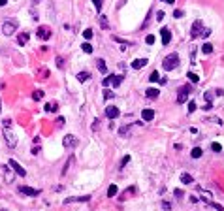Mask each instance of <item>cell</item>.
<instances>
[{"mask_svg":"<svg viewBox=\"0 0 224 211\" xmlns=\"http://www.w3.org/2000/svg\"><path fill=\"white\" fill-rule=\"evenodd\" d=\"M11 119H6L4 123H2V128H4V139H6V143H8V147L10 149H13L15 145H17V138H15V134H13V130H11Z\"/></svg>","mask_w":224,"mask_h":211,"instance_id":"6da1fadb","label":"cell"},{"mask_svg":"<svg viewBox=\"0 0 224 211\" xmlns=\"http://www.w3.org/2000/svg\"><path fill=\"white\" fill-rule=\"evenodd\" d=\"M179 66V55L177 53H171V55H168L164 60H162V68L164 70H173V68H177Z\"/></svg>","mask_w":224,"mask_h":211,"instance_id":"7a4b0ae2","label":"cell"},{"mask_svg":"<svg viewBox=\"0 0 224 211\" xmlns=\"http://www.w3.org/2000/svg\"><path fill=\"white\" fill-rule=\"evenodd\" d=\"M17 27H19V21H17V19H8L4 25H2V32H4L6 36H11V34L17 30Z\"/></svg>","mask_w":224,"mask_h":211,"instance_id":"3957f363","label":"cell"},{"mask_svg":"<svg viewBox=\"0 0 224 211\" xmlns=\"http://www.w3.org/2000/svg\"><path fill=\"white\" fill-rule=\"evenodd\" d=\"M192 92V87L190 85H183L179 89V95H177V104H185L188 100V95Z\"/></svg>","mask_w":224,"mask_h":211,"instance_id":"277c9868","label":"cell"},{"mask_svg":"<svg viewBox=\"0 0 224 211\" xmlns=\"http://www.w3.org/2000/svg\"><path fill=\"white\" fill-rule=\"evenodd\" d=\"M202 30H204V23L200 21V19H196L194 23H192V29H190V38H198L202 34Z\"/></svg>","mask_w":224,"mask_h":211,"instance_id":"5b68a950","label":"cell"},{"mask_svg":"<svg viewBox=\"0 0 224 211\" xmlns=\"http://www.w3.org/2000/svg\"><path fill=\"white\" fill-rule=\"evenodd\" d=\"M8 164H10V168L17 174V175H21V177H24V175H27V170H24L23 166H19V162L17 160H13V158H10L8 160Z\"/></svg>","mask_w":224,"mask_h":211,"instance_id":"8992f818","label":"cell"},{"mask_svg":"<svg viewBox=\"0 0 224 211\" xmlns=\"http://www.w3.org/2000/svg\"><path fill=\"white\" fill-rule=\"evenodd\" d=\"M36 34H38V38H40V40H43V42H45V40H49V38H51L53 30L49 29V27H45V25H43V27H38Z\"/></svg>","mask_w":224,"mask_h":211,"instance_id":"52a82bcc","label":"cell"},{"mask_svg":"<svg viewBox=\"0 0 224 211\" xmlns=\"http://www.w3.org/2000/svg\"><path fill=\"white\" fill-rule=\"evenodd\" d=\"M19 192L21 194H24V196H40L42 194V191L40 189H32V187H19Z\"/></svg>","mask_w":224,"mask_h":211,"instance_id":"ba28073f","label":"cell"},{"mask_svg":"<svg viewBox=\"0 0 224 211\" xmlns=\"http://www.w3.org/2000/svg\"><path fill=\"white\" fill-rule=\"evenodd\" d=\"M62 145H64L66 149H73V147L77 145V138L73 136V134H68V136L62 139Z\"/></svg>","mask_w":224,"mask_h":211,"instance_id":"9c48e42d","label":"cell"},{"mask_svg":"<svg viewBox=\"0 0 224 211\" xmlns=\"http://www.w3.org/2000/svg\"><path fill=\"white\" fill-rule=\"evenodd\" d=\"M160 36H162V45H168V43L171 42V30H169V29L164 27V29L160 30Z\"/></svg>","mask_w":224,"mask_h":211,"instance_id":"30bf717a","label":"cell"},{"mask_svg":"<svg viewBox=\"0 0 224 211\" xmlns=\"http://www.w3.org/2000/svg\"><path fill=\"white\" fill-rule=\"evenodd\" d=\"M106 117H108V119H117V117H119V108L108 106L106 108Z\"/></svg>","mask_w":224,"mask_h":211,"instance_id":"8fae6325","label":"cell"},{"mask_svg":"<svg viewBox=\"0 0 224 211\" xmlns=\"http://www.w3.org/2000/svg\"><path fill=\"white\" fill-rule=\"evenodd\" d=\"M90 196H73V198H66L64 204H73V202H89Z\"/></svg>","mask_w":224,"mask_h":211,"instance_id":"7c38bea8","label":"cell"},{"mask_svg":"<svg viewBox=\"0 0 224 211\" xmlns=\"http://www.w3.org/2000/svg\"><path fill=\"white\" fill-rule=\"evenodd\" d=\"M145 95H147V98H151V100H155V98H158V95H160V90H158V89H155V87H151V89H147V90H145Z\"/></svg>","mask_w":224,"mask_h":211,"instance_id":"4fadbf2b","label":"cell"},{"mask_svg":"<svg viewBox=\"0 0 224 211\" xmlns=\"http://www.w3.org/2000/svg\"><path fill=\"white\" fill-rule=\"evenodd\" d=\"M141 117H143V121H153V119H155V111H153V109H143V111H141Z\"/></svg>","mask_w":224,"mask_h":211,"instance_id":"5bb4252c","label":"cell"},{"mask_svg":"<svg viewBox=\"0 0 224 211\" xmlns=\"http://www.w3.org/2000/svg\"><path fill=\"white\" fill-rule=\"evenodd\" d=\"M145 64H147V59H136V60L132 62V68H134V70H141Z\"/></svg>","mask_w":224,"mask_h":211,"instance_id":"9a60e30c","label":"cell"},{"mask_svg":"<svg viewBox=\"0 0 224 211\" xmlns=\"http://www.w3.org/2000/svg\"><path fill=\"white\" fill-rule=\"evenodd\" d=\"M181 183L183 185H192L194 183V177L190 174H181Z\"/></svg>","mask_w":224,"mask_h":211,"instance_id":"2e32d148","label":"cell"},{"mask_svg":"<svg viewBox=\"0 0 224 211\" xmlns=\"http://www.w3.org/2000/svg\"><path fill=\"white\" fill-rule=\"evenodd\" d=\"M96 66H98V70H100L102 74H108V66H106V62H104V59H98V62H96Z\"/></svg>","mask_w":224,"mask_h":211,"instance_id":"e0dca14e","label":"cell"},{"mask_svg":"<svg viewBox=\"0 0 224 211\" xmlns=\"http://www.w3.org/2000/svg\"><path fill=\"white\" fill-rule=\"evenodd\" d=\"M202 53L204 55H211L213 53V43H204L202 45Z\"/></svg>","mask_w":224,"mask_h":211,"instance_id":"ac0fdd59","label":"cell"},{"mask_svg":"<svg viewBox=\"0 0 224 211\" xmlns=\"http://www.w3.org/2000/svg\"><path fill=\"white\" fill-rule=\"evenodd\" d=\"M202 155H204V149H202V147H194V149H192V153H190V156H192V158H200Z\"/></svg>","mask_w":224,"mask_h":211,"instance_id":"d6986e66","label":"cell"},{"mask_svg":"<svg viewBox=\"0 0 224 211\" xmlns=\"http://www.w3.org/2000/svg\"><path fill=\"white\" fill-rule=\"evenodd\" d=\"M100 27H102V30H109V23H108L106 15H100Z\"/></svg>","mask_w":224,"mask_h":211,"instance_id":"ffe728a7","label":"cell"},{"mask_svg":"<svg viewBox=\"0 0 224 211\" xmlns=\"http://www.w3.org/2000/svg\"><path fill=\"white\" fill-rule=\"evenodd\" d=\"M117 192H119L117 185H109V189H108V196H109V198H113V196H117Z\"/></svg>","mask_w":224,"mask_h":211,"instance_id":"44dd1931","label":"cell"},{"mask_svg":"<svg viewBox=\"0 0 224 211\" xmlns=\"http://www.w3.org/2000/svg\"><path fill=\"white\" fill-rule=\"evenodd\" d=\"M17 42H19L21 45H23V43H27V42H29V34H27V32H21V34L17 36Z\"/></svg>","mask_w":224,"mask_h":211,"instance_id":"7402d4cb","label":"cell"},{"mask_svg":"<svg viewBox=\"0 0 224 211\" xmlns=\"http://www.w3.org/2000/svg\"><path fill=\"white\" fill-rule=\"evenodd\" d=\"M4 179H6V183H11V179H13V172H11L10 168L4 170Z\"/></svg>","mask_w":224,"mask_h":211,"instance_id":"603a6c76","label":"cell"},{"mask_svg":"<svg viewBox=\"0 0 224 211\" xmlns=\"http://www.w3.org/2000/svg\"><path fill=\"white\" fill-rule=\"evenodd\" d=\"M122 83V76H115V77H111V85L113 87H119Z\"/></svg>","mask_w":224,"mask_h":211,"instance_id":"cb8c5ba5","label":"cell"},{"mask_svg":"<svg viewBox=\"0 0 224 211\" xmlns=\"http://www.w3.org/2000/svg\"><path fill=\"white\" fill-rule=\"evenodd\" d=\"M81 47H83V51H85V53H89V55H90V53H92V45H90V43H89V42H85V43H83V45H81Z\"/></svg>","mask_w":224,"mask_h":211,"instance_id":"d4e9b609","label":"cell"},{"mask_svg":"<svg viewBox=\"0 0 224 211\" xmlns=\"http://www.w3.org/2000/svg\"><path fill=\"white\" fill-rule=\"evenodd\" d=\"M89 77H90L89 72H79V74H77V79H79V81H87Z\"/></svg>","mask_w":224,"mask_h":211,"instance_id":"484cf974","label":"cell"},{"mask_svg":"<svg viewBox=\"0 0 224 211\" xmlns=\"http://www.w3.org/2000/svg\"><path fill=\"white\" fill-rule=\"evenodd\" d=\"M211 149H213L215 153H220V151H222V145L217 143V142H213V143H211Z\"/></svg>","mask_w":224,"mask_h":211,"instance_id":"4316f807","label":"cell"},{"mask_svg":"<svg viewBox=\"0 0 224 211\" xmlns=\"http://www.w3.org/2000/svg\"><path fill=\"white\" fill-rule=\"evenodd\" d=\"M45 111H57V104H53V102L45 104Z\"/></svg>","mask_w":224,"mask_h":211,"instance_id":"83f0119b","label":"cell"},{"mask_svg":"<svg viewBox=\"0 0 224 211\" xmlns=\"http://www.w3.org/2000/svg\"><path fill=\"white\" fill-rule=\"evenodd\" d=\"M32 98H34V100H42V98H43V90H36L34 95H32Z\"/></svg>","mask_w":224,"mask_h":211,"instance_id":"f1b7e54d","label":"cell"},{"mask_svg":"<svg viewBox=\"0 0 224 211\" xmlns=\"http://www.w3.org/2000/svg\"><path fill=\"white\" fill-rule=\"evenodd\" d=\"M136 192V187H130V189H126V191H124V194H122V198H126L128 194H134Z\"/></svg>","mask_w":224,"mask_h":211,"instance_id":"f546056e","label":"cell"},{"mask_svg":"<svg viewBox=\"0 0 224 211\" xmlns=\"http://www.w3.org/2000/svg\"><path fill=\"white\" fill-rule=\"evenodd\" d=\"M92 4L96 6V10H98V11H100V10H102V4H104V0H92Z\"/></svg>","mask_w":224,"mask_h":211,"instance_id":"4dcf8cb0","label":"cell"},{"mask_svg":"<svg viewBox=\"0 0 224 211\" xmlns=\"http://www.w3.org/2000/svg\"><path fill=\"white\" fill-rule=\"evenodd\" d=\"M188 77H190V81H192V83H198V81H200V77H198L194 72H190V74H188Z\"/></svg>","mask_w":224,"mask_h":211,"instance_id":"1f68e13d","label":"cell"},{"mask_svg":"<svg viewBox=\"0 0 224 211\" xmlns=\"http://www.w3.org/2000/svg\"><path fill=\"white\" fill-rule=\"evenodd\" d=\"M83 36H85V40H90V38H92V30H90V29L83 30Z\"/></svg>","mask_w":224,"mask_h":211,"instance_id":"d6a6232c","label":"cell"},{"mask_svg":"<svg viewBox=\"0 0 224 211\" xmlns=\"http://www.w3.org/2000/svg\"><path fill=\"white\" fill-rule=\"evenodd\" d=\"M104 98H106V100H111V98H113V92L106 89V90H104Z\"/></svg>","mask_w":224,"mask_h":211,"instance_id":"836d02e7","label":"cell"},{"mask_svg":"<svg viewBox=\"0 0 224 211\" xmlns=\"http://www.w3.org/2000/svg\"><path fill=\"white\" fill-rule=\"evenodd\" d=\"M128 132H130V126H122V128L119 130V134H121V136H126Z\"/></svg>","mask_w":224,"mask_h":211,"instance_id":"e575fe53","label":"cell"},{"mask_svg":"<svg viewBox=\"0 0 224 211\" xmlns=\"http://www.w3.org/2000/svg\"><path fill=\"white\" fill-rule=\"evenodd\" d=\"M185 13H183V10H175V11H173V17H175V19H181Z\"/></svg>","mask_w":224,"mask_h":211,"instance_id":"d590c367","label":"cell"},{"mask_svg":"<svg viewBox=\"0 0 224 211\" xmlns=\"http://www.w3.org/2000/svg\"><path fill=\"white\" fill-rule=\"evenodd\" d=\"M158 77H160V76H158V72H153L151 76H149V79H151L153 83H155V81H158Z\"/></svg>","mask_w":224,"mask_h":211,"instance_id":"8d00e7d4","label":"cell"},{"mask_svg":"<svg viewBox=\"0 0 224 211\" xmlns=\"http://www.w3.org/2000/svg\"><path fill=\"white\" fill-rule=\"evenodd\" d=\"M207 205H211V207H215L217 211H224V207H222V205H218V204H215V202H211V204H207Z\"/></svg>","mask_w":224,"mask_h":211,"instance_id":"74e56055","label":"cell"},{"mask_svg":"<svg viewBox=\"0 0 224 211\" xmlns=\"http://www.w3.org/2000/svg\"><path fill=\"white\" fill-rule=\"evenodd\" d=\"M209 123H217V125H222V119H218V117H211V119H207Z\"/></svg>","mask_w":224,"mask_h":211,"instance_id":"f35d334b","label":"cell"},{"mask_svg":"<svg viewBox=\"0 0 224 211\" xmlns=\"http://www.w3.org/2000/svg\"><path fill=\"white\" fill-rule=\"evenodd\" d=\"M128 162H130V156L126 155V156H122V160H121V166H126Z\"/></svg>","mask_w":224,"mask_h":211,"instance_id":"ab89813d","label":"cell"},{"mask_svg":"<svg viewBox=\"0 0 224 211\" xmlns=\"http://www.w3.org/2000/svg\"><path fill=\"white\" fill-rule=\"evenodd\" d=\"M145 42H147L149 45H151V43H155V36H153V34H149V36L145 38Z\"/></svg>","mask_w":224,"mask_h":211,"instance_id":"60d3db41","label":"cell"},{"mask_svg":"<svg viewBox=\"0 0 224 211\" xmlns=\"http://www.w3.org/2000/svg\"><path fill=\"white\" fill-rule=\"evenodd\" d=\"M194 109H196V102H192V100H190V102H188V113H192Z\"/></svg>","mask_w":224,"mask_h":211,"instance_id":"b9f144b4","label":"cell"},{"mask_svg":"<svg viewBox=\"0 0 224 211\" xmlns=\"http://www.w3.org/2000/svg\"><path fill=\"white\" fill-rule=\"evenodd\" d=\"M164 19V11H156V21H162Z\"/></svg>","mask_w":224,"mask_h":211,"instance_id":"7bdbcfd3","label":"cell"},{"mask_svg":"<svg viewBox=\"0 0 224 211\" xmlns=\"http://www.w3.org/2000/svg\"><path fill=\"white\" fill-rule=\"evenodd\" d=\"M209 34H211V30H209V29H205V30H202V34H200V36H204V38H207Z\"/></svg>","mask_w":224,"mask_h":211,"instance_id":"ee69618b","label":"cell"},{"mask_svg":"<svg viewBox=\"0 0 224 211\" xmlns=\"http://www.w3.org/2000/svg\"><path fill=\"white\" fill-rule=\"evenodd\" d=\"M205 100H207V102L213 100V92H205Z\"/></svg>","mask_w":224,"mask_h":211,"instance_id":"f6af8a7d","label":"cell"},{"mask_svg":"<svg viewBox=\"0 0 224 211\" xmlns=\"http://www.w3.org/2000/svg\"><path fill=\"white\" fill-rule=\"evenodd\" d=\"M57 66H59V68H62V66H64V62H62V59H60V57H57Z\"/></svg>","mask_w":224,"mask_h":211,"instance_id":"bcb514c9","label":"cell"},{"mask_svg":"<svg viewBox=\"0 0 224 211\" xmlns=\"http://www.w3.org/2000/svg\"><path fill=\"white\" fill-rule=\"evenodd\" d=\"M215 95H217V96H222V95H224V90H222V89H217V90H215Z\"/></svg>","mask_w":224,"mask_h":211,"instance_id":"7dc6e473","label":"cell"},{"mask_svg":"<svg viewBox=\"0 0 224 211\" xmlns=\"http://www.w3.org/2000/svg\"><path fill=\"white\" fill-rule=\"evenodd\" d=\"M211 108H213V104H211V102H207V104H205V106H204V109H207V111H209V109H211Z\"/></svg>","mask_w":224,"mask_h":211,"instance_id":"c3c4849f","label":"cell"},{"mask_svg":"<svg viewBox=\"0 0 224 211\" xmlns=\"http://www.w3.org/2000/svg\"><path fill=\"white\" fill-rule=\"evenodd\" d=\"M162 207H164V209H166V211H169V207H171V205H169V204H168V202H164V204H162Z\"/></svg>","mask_w":224,"mask_h":211,"instance_id":"681fc988","label":"cell"},{"mask_svg":"<svg viewBox=\"0 0 224 211\" xmlns=\"http://www.w3.org/2000/svg\"><path fill=\"white\" fill-rule=\"evenodd\" d=\"M57 121H59V126H62V125H64V117H59Z\"/></svg>","mask_w":224,"mask_h":211,"instance_id":"f907efd6","label":"cell"},{"mask_svg":"<svg viewBox=\"0 0 224 211\" xmlns=\"http://www.w3.org/2000/svg\"><path fill=\"white\" fill-rule=\"evenodd\" d=\"M8 4V0H0V6H6Z\"/></svg>","mask_w":224,"mask_h":211,"instance_id":"816d5d0a","label":"cell"},{"mask_svg":"<svg viewBox=\"0 0 224 211\" xmlns=\"http://www.w3.org/2000/svg\"><path fill=\"white\" fill-rule=\"evenodd\" d=\"M164 2H168V4H173V2H175V0H164Z\"/></svg>","mask_w":224,"mask_h":211,"instance_id":"f5cc1de1","label":"cell"},{"mask_svg":"<svg viewBox=\"0 0 224 211\" xmlns=\"http://www.w3.org/2000/svg\"><path fill=\"white\" fill-rule=\"evenodd\" d=\"M38 2H42V0H32V4H38Z\"/></svg>","mask_w":224,"mask_h":211,"instance_id":"db71d44e","label":"cell"},{"mask_svg":"<svg viewBox=\"0 0 224 211\" xmlns=\"http://www.w3.org/2000/svg\"><path fill=\"white\" fill-rule=\"evenodd\" d=\"M0 113H2V100H0Z\"/></svg>","mask_w":224,"mask_h":211,"instance_id":"11a10c76","label":"cell"}]
</instances>
